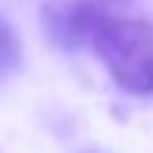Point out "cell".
Returning <instances> with one entry per match:
<instances>
[{"instance_id":"cell-3","label":"cell","mask_w":153,"mask_h":153,"mask_svg":"<svg viewBox=\"0 0 153 153\" xmlns=\"http://www.w3.org/2000/svg\"><path fill=\"white\" fill-rule=\"evenodd\" d=\"M19 69H22V41L16 28L0 16V85L19 75Z\"/></svg>"},{"instance_id":"cell-2","label":"cell","mask_w":153,"mask_h":153,"mask_svg":"<svg viewBox=\"0 0 153 153\" xmlns=\"http://www.w3.org/2000/svg\"><path fill=\"white\" fill-rule=\"evenodd\" d=\"M103 6L88 0H53L44 6V31L62 50H88V38Z\"/></svg>"},{"instance_id":"cell-1","label":"cell","mask_w":153,"mask_h":153,"mask_svg":"<svg viewBox=\"0 0 153 153\" xmlns=\"http://www.w3.org/2000/svg\"><path fill=\"white\" fill-rule=\"evenodd\" d=\"M88 50L106 66L113 81L134 97L153 94V25L147 19L113 16L100 10Z\"/></svg>"}]
</instances>
